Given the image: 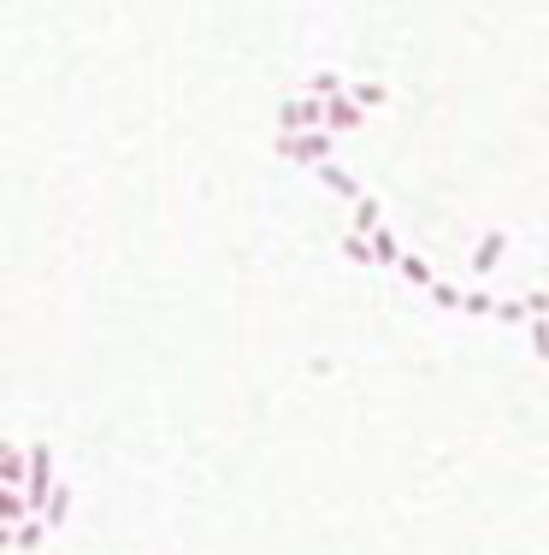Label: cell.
<instances>
[{"mask_svg":"<svg viewBox=\"0 0 549 555\" xmlns=\"http://www.w3.org/2000/svg\"><path fill=\"white\" fill-rule=\"evenodd\" d=\"M349 95H355L361 107H378V101H384V89H372V83H349Z\"/></svg>","mask_w":549,"mask_h":555,"instance_id":"1","label":"cell"}]
</instances>
